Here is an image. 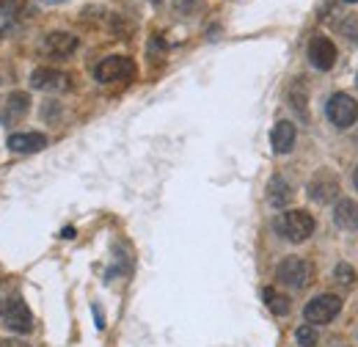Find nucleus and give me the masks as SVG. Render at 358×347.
<instances>
[{"instance_id":"nucleus-26","label":"nucleus","mask_w":358,"mask_h":347,"mask_svg":"<svg viewBox=\"0 0 358 347\" xmlns=\"http://www.w3.org/2000/svg\"><path fill=\"white\" fill-rule=\"evenodd\" d=\"M356 86H358V75H356Z\"/></svg>"},{"instance_id":"nucleus-22","label":"nucleus","mask_w":358,"mask_h":347,"mask_svg":"<svg viewBox=\"0 0 358 347\" xmlns=\"http://www.w3.org/2000/svg\"><path fill=\"white\" fill-rule=\"evenodd\" d=\"M39 3H45V6H55V3H64V0H39Z\"/></svg>"},{"instance_id":"nucleus-11","label":"nucleus","mask_w":358,"mask_h":347,"mask_svg":"<svg viewBox=\"0 0 358 347\" xmlns=\"http://www.w3.org/2000/svg\"><path fill=\"white\" fill-rule=\"evenodd\" d=\"M28 108H31V97H28L25 91H14V94H8L6 105H3V113H0L3 125L14 127L20 119H25V116H28Z\"/></svg>"},{"instance_id":"nucleus-23","label":"nucleus","mask_w":358,"mask_h":347,"mask_svg":"<svg viewBox=\"0 0 358 347\" xmlns=\"http://www.w3.org/2000/svg\"><path fill=\"white\" fill-rule=\"evenodd\" d=\"M353 182H356V187H358V166H356V174H353Z\"/></svg>"},{"instance_id":"nucleus-7","label":"nucleus","mask_w":358,"mask_h":347,"mask_svg":"<svg viewBox=\"0 0 358 347\" xmlns=\"http://www.w3.org/2000/svg\"><path fill=\"white\" fill-rule=\"evenodd\" d=\"M31 88H39V91H69L72 88V78L66 72L42 66V69L31 72Z\"/></svg>"},{"instance_id":"nucleus-16","label":"nucleus","mask_w":358,"mask_h":347,"mask_svg":"<svg viewBox=\"0 0 358 347\" xmlns=\"http://www.w3.org/2000/svg\"><path fill=\"white\" fill-rule=\"evenodd\" d=\"M262 298H265V306H268L273 314H278V317H284V314H289V298L284 295V292H278V290H273L268 287L265 292H262Z\"/></svg>"},{"instance_id":"nucleus-9","label":"nucleus","mask_w":358,"mask_h":347,"mask_svg":"<svg viewBox=\"0 0 358 347\" xmlns=\"http://www.w3.org/2000/svg\"><path fill=\"white\" fill-rule=\"evenodd\" d=\"M309 61H312L317 69L328 72L334 64H336V44L325 36H314L309 42Z\"/></svg>"},{"instance_id":"nucleus-17","label":"nucleus","mask_w":358,"mask_h":347,"mask_svg":"<svg viewBox=\"0 0 358 347\" xmlns=\"http://www.w3.org/2000/svg\"><path fill=\"white\" fill-rule=\"evenodd\" d=\"M336 31L342 34V36H348V39H353V42H358V17L356 14H348V17H339L336 22Z\"/></svg>"},{"instance_id":"nucleus-6","label":"nucleus","mask_w":358,"mask_h":347,"mask_svg":"<svg viewBox=\"0 0 358 347\" xmlns=\"http://www.w3.org/2000/svg\"><path fill=\"white\" fill-rule=\"evenodd\" d=\"M3 323H6V328L14 331V334H31V331H34L31 309L22 304L20 298H14L11 304L3 309Z\"/></svg>"},{"instance_id":"nucleus-19","label":"nucleus","mask_w":358,"mask_h":347,"mask_svg":"<svg viewBox=\"0 0 358 347\" xmlns=\"http://www.w3.org/2000/svg\"><path fill=\"white\" fill-rule=\"evenodd\" d=\"M336 281L345 284V287L356 284V270H353L348 262H339V264H336Z\"/></svg>"},{"instance_id":"nucleus-8","label":"nucleus","mask_w":358,"mask_h":347,"mask_svg":"<svg viewBox=\"0 0 358 347\" xmlns=\"http://www.w3.org/2000/svg\"><path fill=\"white\" fill-rule=\"evenodd\" d=\"M309 196L314 201H334L339 196V179L331 171H317L309 182Z\"/></svg>"},{"instance_id":"nucleus-18","label":"nucleus","mask_w":358,"mask_h":347,"mask_svg":"<svg viewBox=\"0 0 358 347\" xmlns=\"http://www.w3.org/2000/svg\"><path fill=\"white\" fill-rule=\"evenodd\" d=\"M289 102H292V108L301 113V116H306V88L301 80H295L292 86H289Z\"/></svg>"},{"instance_id":"nucleus-25","label":"nucleus","mask_w":358,"mask_h":347,"mask_svg":"<svg viewBox=\"0 0 358 347\" xmlns=\"http://www.w3.org/2000/svg\"><path fill=\"white\" fill-rule=\"evenodd\" d=\"M345 3H358V0H345Z\"/></svg>"},{"instance_id":"nucleus-12","label":"nucleus","mask_w":358,"mask_h":347,"mask_svg":"<svg viewBox=\"0 0 358 347\" xmlns=\"http://www.w3.org/2000/svg\"><path fill=\"white\" fill-rule=\"evenodd\" d=\"M47 146V138L42 132H11L8 135V149L17 155H36Z\"/></svg>"},{"instance_id":"nucleus-10","label":"nucleus","mask_w":358,"mask_h":347,"mask_svg":"<svg viewBox=\"0 0 358 347\" xmlns=\"http://www.w3.org/2000/svg\"><path fill=\"white\" fill-rule=\"evenodd\" d=\"M78 50V36L72 34H64V31H55V34H47L45 42H42V52L52 55V58H66Z\"/></svg>"},{"instance_id":"nucleus-21","label":"nucleus","mask_w":358,"mask_h":347,"mask_svg":"<svg viewBox=\"0 0 358 347\" xmlns=\"http://www.w3.org/2000/svg\"><path fill=\"white\" fill-rule=\"evenodd\" d=\"M0 347H31V345H25L20 339H0Z\"/></svg>"},{"instance_id":"nucleus-4","label":"nucleus","mask_w":358,"mask_h":347,"mask_svg":"<svg viewBox=\"0 0 358 347\" xmlns=\"http://www.w3.org/2000/svg\"><path fill=\"white\" fill-rule=\"evenodd\" d=\"M275 276H278L281 284L295 287V290H303L312 281V264L306 260H301V257H287V260L278 264Z\"/></svg>"},{"instance_id":"nucleus-20","label":"nucleus","mask_w":358,"mask_h":347,"mask_svg":"<svg viewBox=\"0 0 358 347\" xmlns=\"http://www.w3.org/2000/svg\"><path fill=\"white\" fill-rule=\"evenodd\" d=\"M295 339H298V345L314 347V345H317V331H314V328H309V325H301V328L295 331Z\"/></svg>"},{"instance_id":"nucleus-15","label":"nucleus","mask_w":358,"mask_h":347,"mask_svg":"<svg viewBox=\"0 0 358 347\" xmlns=\"http://www.w3.org/2000/svg\"><path fill=\"white\" fill-rule=\"evenodd\" d=\"M268 196H270V204H273V207H287V204L292 201L295 190H292V185H289L284 176H273L268 185Z\"/></svg>"},{"instance_id":"nucleus-1","label":"nucleus","mask_w":358,"mask_h":347,"mask_svg":"<svg viewBox=\"0 0 358 347\" xmlns=\"http://www.w3.org/2000/svg\"><path fill=\"white\" fill-rule=\"evenodd\" d=\"M275 232L289 243H303L314 234V218L306 210H289L275 218Z\"/></svg>"},{"instance_id":"nucleus-3","label":"nucleus","mask_w":358,"mask_h":347,"mask_svg":"<svg viewBox=\"0 0 358 347\" xmlns=\"http://www.w3.org/2000/svg\"><path fill=\"white\" fill-rule=\"evenodd\" d=\"M133 72H135V64L127 55H108L105 61L96 64L94 78L99 83H122V80L133 78Z\"/></svg>"},{"instance_id":"nucleus-2","label":"nucleus","mask_w":358,"mask_h":347,"mask_svg":"<svg viewBox=\"0 0 358 347\" xmlns=\"http://www.w3.org/2000/svg\"><path fill=\"white\" fill-rule=\"evenodd\" d=\"M339 311H342V298H339V295H331V292H322V295H317V298H312V301L306 304L303 317H306V323H312V325H325V323H331Z\"/></svg>"},{"instance_id":"nucleus-5","label":"nucleus","mask_w":358,"mask_h":347,"mask_svg":"<svg viewBox=\"0 0 358 347\" xmlns=\"http://www.w3.org/2000/svg\"><path fill=\"white\" fill-rule=\"evenodd\" d=\"M325 113H328V119H331L336 127H353L358 119V102L350 94L339 91V94H334V97L328 99Z\"/></svg>"},{"instance_id":"nucleus-24","label":"nucleus","mask_w":358,"mask_h":347,"mask_svg":"<svg viewBox=\"0 0 358 347\" xmlns=\"http://www.w3.org/2000/svg\"><path fill=\"white\" fill-rule=\"evenodd\" d=\"M8 3H11V0H0V6H8Z\"/></svg>"},{"instance_id":"nucleus-14","label":"nucleus","mask_w":358,"mask_h":347,"mask_svg":"<svg viewBox=\"0 0 358 347\" xmlns=\"http://www.w3.org/2000/svg\"><path fill=\"white\" fill-rule=\"evenodd\" d=\"M334 218H336V226L345 229V232H356L358 229V204L353 199H339L336 201V210H334Z\"/></svg>"},{"instance_id":"nucleus-13","label":"nucleus","mask_w":358,"mask_h":347,"mask_svg":"<svg viewBox=\"0 0 358 347\" xmlns=\"http://www.w3.org/2000/svg\"><path fill=\"white\" fill-rule=\"evenodd\" d=\"M295 138H298V130L292 122H278L273 132H270V143H273V152L275 155H287L292 146H295Z\"/></svg>"}]
</instances>
